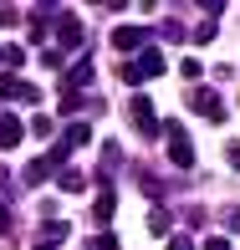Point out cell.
Segmentation results:
<instances>
[{"label":"cell","mask_w":240,"mask_h":250,"mask_svg":"<svg viewBox=\"0 0 240 250\" xmlns=\"http://www.w3.org/2000/svg\"><path fill=\"white\" fill-rule=\"evenodd\" d=\"M158 72H164V56H158L153 46H143L138 62H128V66H123V82H153Z\"/></svg>","instance_id":"6da1fadb"},{"label":"cell","mask_w":240,"mask_h":250,"mask_svg":"<svg viewBox=\"0 0 240 250\" xmlns=\"http://www.w3.org/2000/svg\"><path fill=\"white\" fill-rule=\"evenodd\" d=\"M189 107L199 112V118H210V123H225V97L210 92V87H194V92H189Z\"/></svg>","instance_id":"7a4b0ae2"},{"label":"cell","mask_w":240,"mask_h":250,"mask_svg":"<svg viewBox=\"0 0 240 250\" xmlns=\"http://www.w3.org/2000/svg\"><path fill=\"white\" fill-rule=\"evenodd\" d=\"M164 133L174 138V143H169V158H174L179 168H194V143L184 138V123H174V118H169V123H164Z\"/></svg>","instance_id":"3957f363"},{"label":"cell","mask_w":240,"mask_h":250,"mask_svg":"<svg viewBox=\"0 0 240 250\" xmlns=\"http://www.w3.org/2000/svg\"><path fill=\"white\" fill-rule=\"evenodd\" d=\"M0 97H5V102H41V92L21 72H0Z\"/></svg>","instance_id":"277c9868"},{"label":"cell","mask_w":240,"mask_h":250,"mask_svg":"<svg viewBox=\"0 0 240 250\" xmlns=\"http://www.w3.org/2000/svg\"><path fill=\"white\" fill-rule=\"evenodd\" d=\"M77 41H82V21H77V16H66V10H62V16H56V51H77Z\"/></svg>","instance_id":"5b68a950"},{"label":"cell","mask_w":240,"mask_h":250,"mask_svg":"<svg viewBox=\"0 0 240 250\" xmlns=\"http://www.w3.org/2000/svg\"><path fill=\"white\" fill-rule=\"evenodd\" d=\"M21 143H26V123H21L16 112H5V118H0V148H21Z\"/></svg>","instance_id":"8992f818"},{"label":"cell","mask_w":240,"mask_h":250,"mask_svg":"<svg viewBox=\"0 0 240 250\" xmlns=\"http://www.w3.org/2000/svg\"><path fill=\"white\" fill-rule=\"evenodd\" d=\"M143 41H148L143 26H118V31H112V46H118V51H143Z\"/></svg>","instance_id":"52a82bcc"},{"label":"cell","mask_w":240,"mask_h":250,"mask_svg":"<svg viewBox=\"0 0 240 250\" xmlns=\"http://www.w3.org/2000/svg\"><path fill=\"white\" fill-rule=\"evenodd\" d=\"M133 123L143 128V138L158 133V118H153V102H148V97H133Z\"/></svg>","instance_id":"ba28073f"},{"label":"cell","mask_w":240,"mask_h":250,"mask_svg":"<svg viewBox=\"0 0 240 250\" xmlns=\"http://www.w3.org/2000/svg\"><path fill=\"white\" fill-rule=\"evenodd\" d=\"M87 138H92V128H87V123H66V133H62V148L72 153V148H82Z\"/></svg>","instance_id":"9c48e42d"},{"label":"cell","mask_w":240,"mask_h":250,"mask_svg":"<svg viewBox=\"0 0 240 250\" xmlns=\"http://www.w3.org/2000/svg\"><path fill=\"white\" fill-rule=\"evenodd\" d=\"M56 184H62V189H66V194H82V189H87V179H82V174H77V168H72V164H62V168H56Z\"/></svg>","instance_id":"30bf717a"},{"label":"cell","mask_w":240,"mask_h":250,"mask_svg":"<svg viewBox=\"0 0 240 250\" xmlns=\"http://www.w3.org/2000/svg\"><path fill=\"white\" fill-rule=\"evenodd\" d=\"M112 209H118V194H112V189L102 184V194H97V204H92V214H97V225H108V220H112Z\"/></svg>","instance_id":"8fae6325"},{"label":"cell","mask_w":240,"mask_h":250,"mask_svg":"<svg viewBox=\"0 0 240 250\" xmlns=\"http://www.w3.org/2000/svg\"><path fill=\"white\" fill-rule=\"evenodd\" d=\"M92 82V62H77L72 72H66V92H77V87H87Z\"/></svg>","instance_id":"7c38bea8"},{"label":"cell","mask_w":240,"mask_h":250,"mask_svg":"<svg viewBox=\"0 0 240 250\" xmlns=\"http://www.w3.org/2000/svg\"><path fill=\"white\" fill-rule=\"evenodd\" d=\"M148 235H169V209H164V204L148 209Z\"/></svg>","instance_id":"4fadbf2b"},{"label":"cell","mask_w":240,"mask_h":250,"mask_svg":"<svg viewBox=\"0 0 240 250\" xmlns=\"http://www.w3.org/2000/svg\"><path fill=\"white\" fill-rule=\"evenodd\" d=\"M46 174H51L46 158H31V164H26V184H46Z\"/></svg>","instance_id":"5bb4252c"},{"label":"cell","mask_w":240,"mask_h":250,"mask_svg":"<svg viewBox=\"0 0 240 250\" xmlns=\"http://www.w3.org/2000/svg\"><path fill=\"white\" fill-rule=\"evenodd\" d=\"M179 72H184V82H199V77H204V66L194 62V56H184V62H179Z\"/></svg>","instance_id":"9a60e30c"},{"label":"cell","mask_w":240,"mask_h":250,"mask_svg":"<svg viewBox=\"0 0 240 250\" xmlns=\"http://www.w3.org/2000/svg\"><path fill=\"white\" fill-rule=\"evenodd\" d=\"M0 62H5V66H21V62H26V51H21V46H0Z\"/></svg>","instance_id":"2e32d148"},{"label":"cell","mask_w":240,"mask_h":250,"mask_svg":"<svg viewBox=\"0 0 240 250\" xmlns=\"http://www.w3.org/2000/svg\"><path fill=\"white\" fill-rule=\"evenodd\" d=\"M92 250H118V235H112V230H102L97 240H92Z\"/></svg>","instance_id":"e0dca14e"},{"label":"cell","mask_w":240,"mask_h":250,"mask_svg":"<svg viewBox=\"0 0 240 250\" xmlns=\"http://www.w3.org/2000/svg\"><path fill=\"white\" fill-rule=\"evenodd\" d=\"M169 250H194V240L189 235H169Z\"/></svg>","instance_id":"ac0fdd59"},{"label":"cell","mask_w":240,"mask_h":250,"mask_svg":"<svg viewBox=\"0 0 240 250\" xmlns=\"http://www.w3.org/2000/svg\"><path fill=\"white\" fill-rule=\"evenodd\" d=\"M204 250H230V240H225V235H210V240H204Z\"/></svg>","instance_id":"d6986e66"},{"label":"cell","mask_w":240,"mask_h":250,"mask_svg":"<svg viewBox=\"0 0 240 250\" xmlns=\"http://www.w3.org/2000/svg\"><path fill=\"white\" fill-rule=\"evenodd\" d=\"M225 225H230V235H240V209H230V214H225Z\"/></svg>","instance_id":"ffe728a7"},{"label":"cell","mask_w":240,"mask_h":250,"mask_svg":"<svg viewBox=\"0 0 240 250\" xmlns=\"http://www.w3.org/2000/svg\"><path fill=\"white\" fill-rule=\"evenodd\" d=\"M10 230V209H0V235H5Z\"/></svg>","instance_id":"44dd1931"},{"label":"cell","mask_w":240,"mask_h":250,"mask_svg":"<svg viewBox=\"0 0 240 250\" xmlns=\"http://www.w3.org/2000/svg\"><path fill=\"white\" fill-rule=\"evenodd\" d=\"M36 250H56V240H41V245H36Z\"/></svg>","instance_id":"7402d4cb"},{"label":"cell","mask_w":240,"mask_h":250,"mask_svg":"<svg viewBox=\"0 0 240 250\" xmlns=\"http://www.w3.org/2000/svg\"><path fill=\"white\" fill-rule=\"evenodd\" d=\"M230 164H235V168H240V148H230Z\"/></svg>","instance_id":"603a6c76"}]
</instances>
